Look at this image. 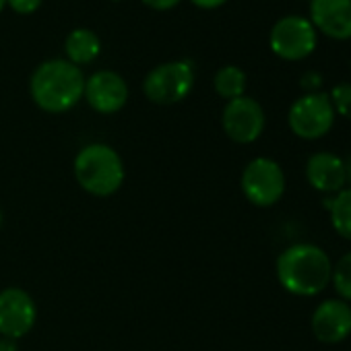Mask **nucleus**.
Here are the masks:
<instances>
[{"label":"nucleus","mask_w":351,"mask_h":351,"mask_svg":"<svg viewBox=\"0 0 351 351\" xmlns=\"http://www.w3.org/2000/svg\"><path fill=\"white\" fill-rule=\"evenodd\" d=\"M29 93L40 110L48 114H64L83 99L85 75L81 66L66 58H50L34 71Z\"/></svg>","instance_id":"obj_1"},{"label":"nucleus","mask_w":351,"mask_h":351,"mask_svg":"<svg viewBox=\"0 0 351 351\" xmlns=\"http://www.w3.org/2000/svg\"><path fill=\"white\" fill-rule=\"evenodd\" d=\"M277 279L281 287L300 298H312L330 283L332 263L316 244H291L277 256Z\"/></svg>","instance_id":"obj_2"},{"label":"nucleus","mask_w":351,"mask_h":351,"mask_svg":"<svg viewBox=\"0 0 351 351\" xmlns=\"http://www.w3.org/2000/svg\"><path fill=\"white\" fill-rule=\"evenodd\" d=\"M79 186L93 197H112L124 184V161L120 153L106 143L85 145L73 163Z\"/></svg>","instance_id":"obj_3"},{"label":"nucleus","mask_w":351,"mask_h":351,"mask_svg":"<svg viewBox=\"0 0 351 351\" xmlns=\"http://www.w3.org/2000/svg\"><path fill=\"white\" fill-rule=\"evenodd\" d=\"M197 71L189 58L161 62L151 69L143 81V93L157 106H173L184 101L195 87Z\"/></svg>","instance_id":"obj_4"},{"label":"nucleus","mask_w":351,"mask_h":351,"mask_svg":"<svg viewBox=\"0 0 351 351\" xmlns=\"http://www.w3.org/2000/svg\"><path fill=\"white\" fill-rule=\"evenodd\" d=\"M242 193L254 207H273L285 193V173L271 157H254L242 171Z\"/></svg>","instance_id":"obj_5"},{"label":"nucleus","mask_w":351,"mask_h":351,"mask_svg":"<svg viewBox=\"0 0 351 351\" xmlns=\"http://www.w3.org/2000/svg\"><path fill=\"white\" fill-rule=\"evenodd\" d=\"M289 128L304 141H316L328 134L335 124V108L328 93L314 91L298 97L287 114Z\"/></svg>","instance_id":"obj_6"},{"label":"nucleus","mask_w":351,"mask_h":351,"mask_svg":"<svg viewBox=\"0 0 351 351\" xmlns=\"http://www.w3.org/2000/svg\"><path fill=\"white\" fill-rule=\"evenodd\" d=\"M269 46L283 60H302L316 48V27L302 15H285L271 27Z\"/></svg>","instance_id":"obj_7"},{"label":"nucleus","mask_w":351,"mask_h":351,"mask_svg":"<svg viewBox=\"0 0 351 351\" xmlns=\"http://www.w3.org/2000/svg\"><path fill=\"white\" fill-rule=\"evenodd\" d=\"M265 124H267V116L263 106L248 95L228 101L221 112V126L226 134L238 145L254 143L263 134Z\"/></svg>","instance_id":"obj_8"},{"label":"nucleus","mask_w":351,"mask_h":351,"mask_svg":"<svg viewBox=\"0 0 351 351\" xmlns=\"http://www.w3.org/2000/svg\"><path fill=\"white\" fill-rule=\"evenodd\" d=\"M38 320L36 300L21 287H7L0 291V335L5 339H23Z\"/></svg>","instance_id":"obj_9"},{"label":"nucleus","mask_w":351,"mask_h":351,"mask_svg":"<svg viewBox=\"0 0 351 351\" xmlns=\"http://www.w3.org/2000/svg\"><path fill=\"white\" fill-rule=\"evenodd\" d=\"M83 97L97 114H116L128 101V85L116 71H97L85 79Z\"/></svg>","instance_id":"obj_10"},{"label":"nucleus","mask_w":351,"mask_h":351,"mask_svg":"<svg viewBox=\"0 0 351 351\" xmlns=\"http://www.w3.org/2000/svg\"><path fill=\"white\" fill-rule=\"evenodd\" d=\"M312 332L320 343L335 345L351 335V306L343 300L320 302L310 320Z\"/></svg>","instance_id":"obj_11"},{"label":"nucleus","mask_w":351,"mask_h":351,"mask_svg":"<svg viewBox=\"0 0 351 351\" xmlns=\"http://www.w3.org/2000/svg\"><path fill=\"white\" fill-rule=\"evenodd\" d=\"M306 178L314 191L324 195H337L345 189L347 182L345 161L330 151H318L310 155L306 163Z\"/></svg>","instance_id":"obj_12"},{"label":"nucleus","mask_w":351,"mask_h":351,"mask_svg":"<svg viewBox=\"0 0 351 351\" xmlns=\"http://www.w3.org/2000/svg\"><path fill=\"white\" fill-rule=\"evenodd\" d=\"M310 21L328 38H351V0H310Z\"/></svg>","instance_id":"obj_13"},{"label":"nucleus","mask_w":351,"mask_h":351,"mask_svg":"<svg viewBox=\"0 0 351 351\" xmlns=\"http://www.w3.org/2000/svg\"><path fill=\"white\" fill-rule=\"evenodd\" d=\"M64 54L77 66L91 64L101 54V38L89 27H75L64 40Z\"/></svg>","instance_id":"obj_14"},{"label":"nucleus","mask_w":351,"mask_h":351,"mask_svg":"<svg viewBox=\"0 0 351 351\" xmlns=\"http://www.w3.org/2000/svg\"><path fill=\"white\" fill-rule=\"evenodd\" d=\"M246 73L236 66V64H226L221 66L217 73H215V79H213V87L217 91L219 97L232 101L236 97H242L244 91H246Z\"/></svg>","instance_id":"obj_15"},{"label":"nucleus","mask_w":351,"mask_h":351,"mask_svg":"<svg viewBox=\"0 0 351 351\" xmlns=\"http://www.w3.org/2000/svg\"><path fill=\"white\" fill-rule=\"evenodd\" d=\"M326 209L330 213L332 230L341 238L351 240V189H343L332 199H326Z\"/></svg>","instance_id":"obj_16"},{"label":"nucleus","mask_w":351,"mask_h":351,"mask_svg":"<svg viewBox=\"0 0 351 351\" xmlns=\"http://www.w3.org/2000/svg\"><path fill=\"white\" fill-rule=\"evenodd\" d=\"M330 281L335 285V291L341 295V300L343 302H351V252L343 254L332 265Z\"/></svg>","instance_id":"obj_17"},{"label":"nucleus","mask_w":351,"mask_h":351,"mask_svg":"<svg viewBox=\"0 0 351 351\" xmlns=\"http://www.w3.org/2000/svg\"><path fill=\"white\" fill-rule=\"evenodd\" d=\"M335 114H341L343 118L351 120V83H339L332 87V91L328 93Z\"/></svg>","instance_id":"obj_18"},{"label":"nucleus","mask_w":351,"mask_h":351,"mask_svg":"<svg viewBox=\"0 0 351 351\" xmlns=\"http://www.w3.org/2000/svg\"><path fill=\"white\" fill-rule=\"evenodd\" d=\"M7 7H11L17 15H34L42 7V0H7Z\"/></svg>","instance_id":"obj_19"},{"label":"nucleus","mask_w":351,"mask_h":351,"mask_svg":"<svg viewBox=\"0 0 351 351\" xmlns=\"http://www.w3.org/2000/svg\"><path fill=\"white\" fill-rule=\"evenodd\" d=\"M322 85V77L316 73V71H308V73H304V77H302V87L304 89H308V93H314V91H318V87Z\"/></svg>","instance_id":"obj_20"},{"label":"nucleus","mask_w":351,"mask_h":351,"mask_svg":"<svg viewBox=\"0 0 351 351\" xmlns=\"http://www.w3.org/2000/svg\"><path fill=\"white\" fill-rule=\"evenodd\" d=\"M147 7H151L153 11H169L173 7L180 5V0H143Z\"/></svg>","instance_id":"obj_21"},{"label":"nucleus","mask_w":351,"mask_h":351,"mask_svg":"<svg viewBox=\"0 0 351 351\" xmlns=\"http://www.w3.org/2000/svg\"><path fill=\"white\" fill-rule=\"evenodd\" d=\"M191 3L199 9H217V7L226 5L228 0H191Z\"/></svg>","instance_id":"obj_22"},{"label":"nucleus","mask_w":351,"mask_h":351,"mask_svg":"<svg viewBox=\"0 0 351 351\" xmlns=\"http://www.w3.org/2000/svg\"><path fill=\"white\" fill-rule=\"evenodd\" d=\"M15 341H11V339H5V343H0V351H15V345H13Z\"/></svg>","instance_id":"obj_23"},{"label":"nucleus","mask_w":351,"mask_h":351,"mask_svg":"<svg viewBox=\"0 0 351 351\" xmlns=\"http://www.w3.org/2000/svg\"><path fill=\"white\" fill-rule=\"evenodd\" d=\"M345 176H347V182H351V155L345 159Z\"/></svg>","instance_id":"obj_24"},{"label":"nucleus","mask_w":351,"mask_h":351,"mask_svg":"<svg viewBox=\"0 0 351 351\" xmlns=\"http://www.w3.org/2000/svg\"><path fill=\"white\" fill-rule=\"evenodd\" d=\"M7 7V0H0V11H3Z\"/></svg>","instance_id":"obj_25"},{"label":"nucleus","mask_w":351,"mask_h":351,"mask_svg":"<svg viewBox=\"0 0 351 351\" xmlns=\"http://www.w3.org/2000/svg\"><path fill=\"white\" fill-rule=\"evenodd\" d=\"M3 221H5V217H3V209H0V228H3Z\"/></svg>","instance_id":"obj_26"}]
</instances>
